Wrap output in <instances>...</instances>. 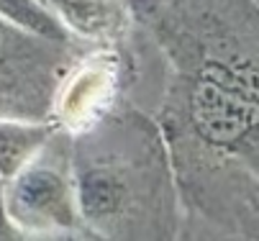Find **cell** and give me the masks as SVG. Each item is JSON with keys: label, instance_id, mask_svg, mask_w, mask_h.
Listing matches in <instances>:
<instances>
[{"label": "cell", "instance_id": "277c9868", "mask_svg": "<svg viewBox=\"0 0 259 241\" xmlns=\"http://www.w3.org/2000/svg\"><path fill=\"white\" fill-rule=\"evenodd\" d=\"M72 136L57 131L18 175L3 182L8 216L26 231L77 233V192L72 175Z\"/></svg>", "mask_w": 259, "mask_h": 241}, {"label": "cell", "instance_id": "52a82bcc", "mask_svg": "<svg viewBox=\"0 0 259 241\" xmlns=\"http://www.w3.org/2000/svg\"><path fill=\"white\" fill-rule=\"evenodd\" d=\"M59 131L54 121L0 118V182L13 180Z\"/></svg>", "mask_w": 259, "mask_h": 241}, {"label": "cell", "instance_id": "7a4b0ae2", "mask_svg": "<svg viewBox=\"0 0 259 241\" xmlns=\"http://www.w3.org/2000/svg\"><path fill=\"white\" fill-rule=\"evenodd\" d=\"M69 136L82 241H180L172 157L152 113L123 100Z\"/></svg>", "mask_w": 259, "mask_h": 241}, {"label": "cell", "instance_id": "5b68a950", "mask_svg": "<svg viewBox=\"0 0 259 241\" xmlns=\"http://www.w3.org/2000/svg\"><path fill=\"white\" fill-rule=\"evenodd\" d=\"M121 46L123 44L90 46L69 67L57 90L52 116L62 131L77 133L123 103V90L134 80L136 64Z\"/></svg>", "mask_w": 259, "mask_h": 241}, {"label": "cell", "instance_id": "6da1fadb", "mask_svg": "<svg viewBox=\"0 0 259 241\" xmlns=\"http://www.w3.org/2000/svg\"><path fill=\"white\" fill-rule=\"evenodd\" d=\"M164 64L154 113L180 241H259V0H131Z\"/></svg>", "mask_w": 259, "mask_h": 241}, {"label": "cell", "instance_id": "30bf717a", "mask_svg": "<svg viewBox=\"0 0 259 241\" xmlns=\"http://www.w3.org/2000/svg\"><path fill=\"white\" fill-rule=\"evenodd\" d=\"M67 241H82V238H80L77 233H69V236H67Z\"/></svg>", "mask_w": 259, "mask_h": 241}, {"label": "cell", "instance_id": "3957f363", "mask_svg": "<svg viewBox=\"0 0 259 241\" xmlns=\"http://www.w3.org/2000/svg\"><path fill=\"white\" fill-rule=\"evenodd\" d=\"M90 46L36 36L0 18V118L54 121L57 90Z\"/></svg>", "mask_w": 259, "mask_h": 241}, {"label": "cell", "instance_id": "8992f818", "mask_svg": "<svg viewBox=\"0 0 259 241\" xmlns=\"http://www.w3.org/2000/svg\"><path fill=\"white\" fill-rule=\"evenodd\" d=\"M75 39L85 44H126L136 28L131 0H44Z\"/></svg>", "mask_w": 259, "mask_h": 241}, {"label": "cell", "instance_id": "9c48e42d", "mask_svg": "<svg viewBox=\"0 0 259 241\" xmlns=\"http://www.w3.org/2000/svg\"><path fill=\"white\" fill-rule=\"evenodd\" d=\"M0 241H67V236H62V233H39V231L21 228L6 211L3 182H0Z\"/></svg>", "mask_w": 259, "mask_h": 241}, {"label": "cell", "instance_id": "8fae6325", "mask_svg": "<svg viewBox=\"0 0 259 241\" xmlns=\"http://www.w3.org/2000/svg\"><path fill=\"white\" fill-rule=\"evenodd\" d=\"M41 3H44V0H41ZM44 6H47V3H44Z\"/></svg>", "mask_w": 259, "mask_h": 241}, {"label": "cell", "instance_id": "ba28073f", "mask_svg": "<svg viewBox=\"0 0 259 241\" xmlns=\"http://www.w3.org/2000/svg\"><path fill=\"white\" fill-rule=\"evenodd\" d=\"M0 18L31 31L36 36L54 41H80L59 23V18L41 3V0H0Z\"/></svg>", "mask_w": 259, "mask_h": 241}]
</instances>
